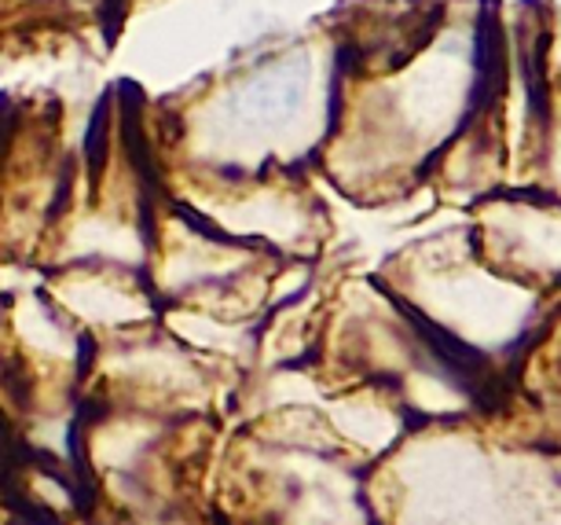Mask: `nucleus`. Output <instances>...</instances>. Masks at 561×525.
I'll return each instance as SVG.
<instances>
[{"label":"nucleus","mask_w":561,"mask_h":525,"mask_svg":"<svg viewBox=\"0 0 561 525\" xmlns=\"http://www.w3.org/2000/svg\"><path fill=\"white\" fill-rule=\"evenodd\" d=\"M503 26L484 8H440L408 56L348 70L320 166L348 192H400L492 111Z\"/></svg>","instance_id":"obj_1"},{"label":"nucleus","mask_w":561,"mask_h":525,"mask_svg":"<svg viewBox=\"0 0 561 525\" xmlns=\"http://www.w3.org/2000/svg\"><path fill=\"white\" fill-rule=\"evenodd\" d=\"M345 85V48L316 37L242 59L184 118V147L206 173H298L320 162Z\"/></svg>","instance_id":"obj_2"},{"label":"nucleus","mask_w":561,"mask_h":525,"mask_svg":"<svg viewBox=\"0 0 561 525\" xmlns=\"http://www.w3.org/2000/svg\"><path fill=\"white\" fill-rule=\"evenodd\" d=\"M470 239L503 276L539 294L561 290V198L543 187H500L481 198Z\"/></svg>","instance_id":"obj_3"},{"label":"nucleus","mask_w":561,"mask_h":525,"mask_svg":"<svg viewBox=\"0 0 561 525\" xmlns=\"http://www.w3.org/2000/svg\"><path fill=\"white\" fill-rule=\"evenodd\" d=\"M533 187H543L547 195L561 198V78L554 81V89H550L547 133H543V147H539Z\"/></svg>","instance_id":"obj_4"}]
</instances>
